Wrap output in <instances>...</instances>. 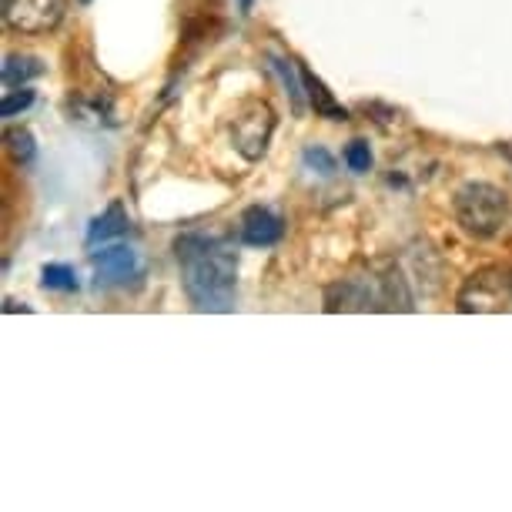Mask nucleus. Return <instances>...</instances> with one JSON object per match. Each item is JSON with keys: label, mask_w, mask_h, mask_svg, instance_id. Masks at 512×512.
Wrapping results in <instances>:
<instances>
[{"label": "nucleus", "mask_w": 512, "mask_h": 512, "mask_svg": "<svg viewBox=\"0 0 512 512\" xmlns=\"http://www.w3.org/2000/svg\"><path fill=\"white\" fill-rule=\"evenodd\" d=\"M181 282L198 312H231L238 288V258L215 238L185 235L175 241Z\"/></svg>", "instance_id": "1"}, {"label": "nucleus", "mask_w": 512, "mask_h": 512, "mask_svg": "<svg viewBox=\"0 0 512 512\" xmlns=\"http://www.w3.org/2000/svg\"><path fill=\"white\" fill-rule=\"evenodd\" d=\"M409 302L412 298L405 295L399 275L342 278L325 292V312H385V308L409 312Z\"/></svg>", "instance_id": "2"}, {"label": "nucleus", "mask_w": 512, "mask_h": 512, "mask_svg": "<svg viewBox=\"0 0 512 512\" xmlns=\"http://www.w3.org/2000/svg\"><path fill=\"white\" fill-rule=\"evenodd\" d=\"M456 221L469 238L489 241L509 225L506 191L489 181H469L456 191Z\"/></svg>", "instance_id": "3"}, {"label": "nucleus", "mask_w": 512, "mask_h": 512, "mask_svg": "<svg viewBox=\"0 0 512 512\" xmlns=\"http://www.w3.org/2000/svg\"><path fill=\"white\" fill-rule=\"evenodd\" d=\"M456 308L466 315H499V312H512V275L506 268L489 265L479 268L476 275L466 278V285L459 288Z\"/></svg>", "instance_id": "4"}, {"label": "nucleus", "mask_w": 512, "mask_h": 512, "mask_svg": "<svg viewBox=\"0 0 512 512\" xmlns=\"http://www.w3.org/2000/svg\"><path fill=\"white\" fill-rule=\"evenodd\" d=\"M275 134V111L265 101L241 104L235 121H231V141L245 161H258L268 151V141Z\"/></svg>", "instance_id": "5"}, {"label": "nucleus", "mask_w": 512, "mask_h": 512, "mask_svg": "<svg viewBox=\"0 0 512 512\" xmlns=\"http://www.w3.org/2000/svg\"><path fill=\"white\" fill-rule=\"evenodd\" d=\"M67 0H4V24L17 34H47L64 21Z\"/></svg>", "instance_id": "6"}, {"label": "nucleus", "mask_w": 512, "mask_h": 512, "mask_svg": "<svg viewBox=\"0 0 512 512\" xmlns=\"http://www.w3.org/2000/svg\"><path fill=\"white\" fill-rule=\"evenodd\" d=\"M282 218L275 215V211H268L262 205H255V208H248L245 215H241V241L251 248H268V245H275L278 238H282Z\"/></svg>", "instance_id": "7"}, {"label": "nucleus", "mask_w": 512, "mask_h": 512, "mask_svg": "<svg viewBox=\"0 0 512 512\" xmlns=\"http://www.w3.org/2000/svg\"><path fill=\"white\" fill-rule=\"evenodd\" d=\"M94 268H98V282L118 285V282H128V278L138 275V255L124 245H111L94 255Z\"/></svg>", "instance_id": "8"}, {"label": "nucleus", "mask_w": 512, "mask_h": 512, "mask_svg": "<svg viewBox=\"0 0 512 512\" xmlns=\"http://www.w3.org/2000/svg\"><path fill=\"white\" fill-rule=\"evenodd\" d=\"M305 77V94H308V104L315 108L318 118H328V121H345L349 118V111L342 108V104L335 101V94L325 88L322 77H315L312 71H302Z\"/></svg>", "instance_id": "9"}, {"label": "nucleus", "mask_w": 512, "mask_h": 512, "mask_svg": "<svg viewBox=\"0 0 512 512\" xmlns=\"http://www.w3.org/2000/svg\"><path fill=\"white\" fill-rule=\"evenodd\" d=\"M128 225H131L128 211H124L121 201H114V205H108V211H104V215H98V218L91 221V228H88V245L94 248L98 241H111V238L128 235Z\"/></svg>", "instance_id": "10"}, {"label": "nucleus", "mask_w": 512, "mask_h": 512, "mask_svg": "<svg viewBox=\"0 0 512 512\" xmlns=\"http://www.w3.org/2000/svg\"><path fill=\"white\" fill-rule=\"evenodd\" d=\"M44 74V64L31 54H7L4 57V84L7 88H24L27 81Z\"/></svg>", "instance_id": "11"}, {"label": "nucleus", "mask_w": 512, "mask_h": 512, "mask_svg": "<svg viewBox=\"0 0 512 512\" xmlns=\"http://www.w3.org/2000/svg\"><path fill=\"white\" fill-rule=\"evenodd\" d=\"M268 61H272L275 74L282 77V84H285L288 98H292L295 114H302V111H305V98H308V94H305V77H298V74H295V64H292V61H285V57L268 54Z\"/></svg>", "instance_id": "12"}, {"label": "nucleus", "mask_w": 512, "mask_h": 512, "mask_svg": "<svg viewBox=\"0 0 512 512\" xmlns=\"http://www.w3.org/2000/svg\"><path fill=\"white\" fill-rule=\"evenodd\" d=\"M41 285L51 288V292H77V275L67 265H44Z\"/></svg>", "instance_id": "13"}, {"label": "nucleus", "mask_w": 512, "mask_h": 512, "mask_svg": "<svg viewBox=\"0 0 512 512\" xmlns=\"http://www.w3.org/2000/svg\"><path fill=\"white\" fill-rule=\"evenodd\" d=\"M7 151L14 154V161L27 164L34 158V134L27 128H11L7 131Z\"/></svg>", "instance_id": "14"}, {"label": "nucleus", "mask_w": 512, "mask_h": 512, "mask_svg": "<svg viewBox=\"0 0 512 512\" xmlns=\"http://www.w3.org/2000/svg\"><path fill=\"white\" fill-rule=\"evenodd\" d=\"M345 164H349V171H355V175H365V171L372 168V151L365 141H349V148H345Z\"/></svg>", "instance_id": "15"}, {"label": "nucleus", "mask_w": 512, "mask_h": 512, "mask_svg": "<svg viewBox=\"0 0 512 512\" xmlns=\"http://www.w3.org/2000/svg\"><path fill=\"white\" fill-rule=\"evenodd\" d=\"M31 104H34V91H27V88L7 91V94H4V101H0V114H4V118H14V114L27 111Z\"/></svg>", "instance_id": "16"}, {"label": "nucleus", "mask_w": 512, "mask_h": 512, "mask_svg": "<svg viewBox=\"0 0 512 512\" xmlns=\"http://www.w3.org/2000/svg\"><path fill=\"white\" fill-rule=\"evenodd\" d=\"M305 164H308V168H315L318 175H325V178L335 175V158L325 148H308L305 151Z\"/></svg>", "instance_id": "17"}, {"label": "nucleus", "mask_w": 512, "mask_h": 512, "mask_svg": "<svg viewBox=\"0 0 512 512\" xmlns=\"http://www.w3.org/2000/svg\"><path fill=\"white\" fill-rule=\"evenodd\" d=\"M4 312L11 315V312H31V308H27L24 302H14V298H7V302H4Z\"/></svg>", "instance_id": "18"}, {"label": "nucleus", "mask_w": 512, "mask_h": 512, "mask_svg": "<svg viewBox=\"0 0 512 512\" xmlns=\"http://www.w3.org/2000/svg\"><path fill=\"white\" fill-rule=\"evenodd\" d=\"M499 154H502V158H509V161H512V144H499Z\"/></svg>", "instance_id": "19"}, {"label": "nucleus", "mask_w": 512, "mask_h": 512, "mask_svg": "<svg viewBox=\"0 0 512 512\" xmlns=\"http://www.w3.org/2000/svg\"><path fill=\"white\" fill-rule=\"evenodd\" d=\"M81 4H91V0H81Z\"/></svg>", "instance_id": "20"}]
</instances>
